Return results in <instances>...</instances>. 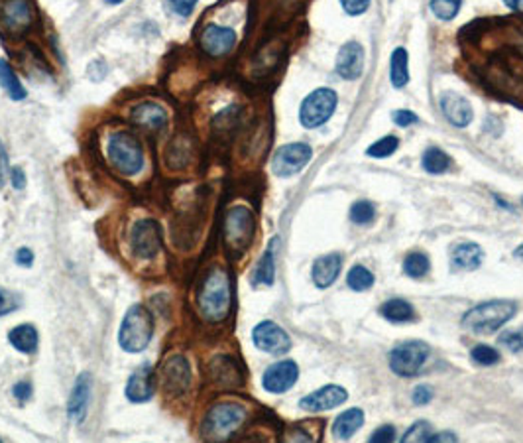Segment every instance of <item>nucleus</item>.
I'll return each mask as SVG.
<instances>
[{"instance_id":"f257e3e1","label":"nucleus","mask_w":523,"mask_h":443,"mask_svg":"<svg viewBox=\"0 0 523 443\" xmlns=\"http://www.w3.org/2000/svg\"><path fill=\"white\" fill-rule=\"evenodd\" d=\"M458 40L478 81L496 97L523 107V20L472 22Z\"/></svg>"},{"instance_id":"f03ea898","label":"nucleus","mask_w":523,"mask_h":443,"mask_svg":"<svg viewBox=\"0 0 523 443\" xmlns=\"http://www.w3.org/2000/svg\"><path fill=\"white\" fill-rule=\"evenodd\" d=\"M197 303L201 315L207 321H223L228 315L233 293H230V276L223 266H213L207 272L205 280L199 288Z\"/></svg>"},{"instance_id":"7ed1b4c3","label":"nucleus","mask_w":523,"mask_h":443,"mask_svg":"<svg viewBox=\"0 0 523 443\" xmlns=\"http://www.w3.org/2000/svg\"><path fill=\"white\" fill-rule=\"evenodd\" d=\"M517 311V305L507 300H494V302H484L468 310L462 317V327L470 333L478 335H488L498 331L504 323L512 320Z\"/></svg>"},{"instance_id":"20e7f679","label":"nucleus","mask_w":523,"mask_h":443,"mask_svg":"<svg viewBox=\"0 0 523 443\" xmlns=\"http://www.w3.org/2000/svg\"><path fill=\"white\" fill-rule=\"evenodd\" d=\"M106 158L122 176H136L144 170V150L136 136L126 131L112 133L106 140Z\"/></svg>"},{"instance_id":"39448f33","label":"nucleus","mask_w":523,"mask_h":443,"mask_svg":"<svg viewBox=\"0 0 523 443\" xmlns=\"http://www.w3.org/2000/svg\"><path fill=\"white\" fill-rule=\"evenodd\" d=\"M154 337L152 313L142 305H132L122 320L118 343L126 353H140L149 345Z\"/></svg>"},{"instance_id":"423d86ee","label":"nucleus","mask_w":523,"mask_h":443,"mask_svg":"<svg viewBox=\"0 0 523 443\" xmlns=\"http://www.w3.org/2000/svg\"><path fill=\"white\" fill-rule=\"evenodd\" d=\"M246 408L234 402L213 406L203 422V435L207 439H226L244 424Z\"/></svg>"},{"instance_id":"0eeeda50","label":"nucleus","mask_w":523,"mask_h":443,"mask_svg":"<svg viewBox=\"0 0 523 443\" xmlns=\"http://www.w3.org/2000/svg\"><path fill=\"white\" fill-rule=\"evenodd\" d=\"M254 236V215L252 211L244 205L228 209L224 217V243L226 246L236 253L242 255L244 250L250 246Z\"/></svg>"},{"instance_id":"6e6552de","label":"nucleus","mask_w":523,"mask_h":443,"mask_svg":"<svg viewBox=\"0 0 523 443\" xmlns=\"http://www.w3.org/2000/svg\"><path fill=\"white\" fill-rule=\"evenodd\" d=\"M427 357H429V345L425 341H403L390 353V368L398 377H415L423 368Z\"/></svg>"},{"instance_id":"1a4fd4ad","label":"nucleus","mask_w":523,"mask_h":443,"mask_svg":"<svg viewBox=\"0 0 523 443\" xmlns=\"http://www.w3.org/2000/svg\"><path fill=\"white\" fill-rule=\"evenodd\" d=\"M338 103V97L333 89H315L313 93L305 97V101L301 103V111H299V121L305 128H319L327 123L333 116Z\"/></svg>"},{"instance_id":"9d476101","label":"nucleus","mask_w":523,"mask_h":443,"mask_svg":"<svg viewBox=\"0 0 523 443\" xmlns=\"http://www.w3.org/2000/svg\"><path fill=\"white\" fill-rule=\"evenodd\" d=\"M313 158V150L305 142L285 144L271 158V171L280 178H290L301 171Z\"/></svg>"},{"instance_id":"9b49d317","label":"nucleus","mask_w":523,"mask_h":443,"mask_svg":"<svg viewBox=\"0 0 523 443\" xmlns=\"http://www.w3.org/2000/svg\"><path fill=\"white\" fill-rule=\"evenodd\" d=\"M130 248L142 260H149L158 255L161 248V231L158 223L152 219H142L132 226Z\"/></svg>"},{"instance_id":"f8f14e48","label":"nucleus","mask_w":523,"mask_h":443,"mask_svg":"<svg viewBox=\"0 0 523 443\" xmlns=\"http://www.w3.org/2000/svg\"><path fill=\"white\" fill-rule=\"evenodd\" d=\"M34 22L30 0H0V24L10 34H22Z\"/></svg>"},{"instance_id":"ddd939ff","label":"nucleus","mask_w":523,"mask_h":443,"mask_svg":"<svg viewBox=\"0 0 523 443\" xmlns=\"http://www.w3.org/2000/svg\"><path fill=\"white\" fill-rule=\"evenodd\" d=\"M254 345L270 355H283L291 349V339L273 321H262L252 331Z\"/></svg>"},{"instance_id":"4468645a","label":"nucleus","mask_w":523,"mask_h":443,"mask_svg":"<svg viewBox=\"0 0 523 443\" xmlns=\"http://www.w3.org/2000/svg\"><path fill=\"white\" fill-rule=\"evenodd\" d=\"M299 378V367L295 360H280L266 368L262 377V387L271 394H283L288 392Z\"/></svg>"},{"instance_id":"2eb2a0df","label":"nucleus","mask_w":523,"mask_h":443,"mask_svg":"<svg viewBox=\"0 0 523 443\" xmlns=\"http://www.w3.org/2000/svg\"><path fill=\"white\" fill-rule=\"evenodd\" d=\"M199 44L207 56H226L236 44V32L233 28H226V26H219V24H207L201 32Z\"/></svg>"},{"instance_id":"dca6fc26","label":"nucleus","mask_w":523,"mask_h":443,"mask_svg":"<svg viewBox=\"0 0 523 443\" xmlns=\"http://www.w3.org/2000/svg\"><path fill=\"white\" fill-rule=\"evenodd\" d=\"M346 390L338 384H327V387L319 388L315 392H311L305 398L299 400V408L305 410V412H328L336 406L345 404Z\"/></svg>"},{"instance_id":"f3484780","label":"nucleus","mask_w":523,"mask_h":443,"mask_svg":"<svg viewBox=\"0 0 523 443\" xmlns=\"http://www.w3.org/2000/svg\"><path fill=\"white\" fill-rule=\"evenodd\" d=\"M161 378H164V388L169 396H179L183 394L189 382H191V370H189V363L183 357H171L161 368Z\"/></svg>"},{"instance_id":"a211bd4d","label":"nucleus","mask_w":523,"mask_h":443,"mask_svg":"<svg viewBox=\"0 0 523 443\" xmlns=\"http://www.w3.org/2000/svg\"><path fill=\"white\" fill-rule=\"evenodd\" d=\"M364 47L360 46L358 42H348L340 47L338 56H336V73L343 77V79H358L362 75V69H364Z\"/></svg>"},{"instance_id":"6ab92c4d","label":"nucleus","mask_w":523,"mask_h":443,"mask_svg":"<svg viewBox=\"0 0 523 443\" xmlns=\"http://www.w3.org/2000/svg\"><path fill=\"white\" fill-rule=\"evenodd\" d=\"M91 392H93V378H91V375L89 372L79 375L77 380H75L71 398H69V406H67V414L77 424H81L85 415H87L89 402H91Z\"/></svg>"},{"instance_id":"aec40b11","label":"nucleus","mask_w":523,"mask_h":443,"mask_svg":"<svg viewBox=\"0 0 523 443\" xmlns=\"http://www.w3.org/2000/svg\"><path fill=\"white\" fill-rule=\"evenodd\" d=\"M168 121V111L158 103L146 101V103L136 104L132 109V123L138 124V126H142L144 131H149V133H158L161 128H166Z\"/></svg>"},{"instance_id":"412c9836","label":"nucleus","mask_w":523,"mask_h":443,"mask_svg":"<svg viewBox=\"0 0 523 443\" xmlns=\"http://www.w3.org/2000/svg\"><path fill=\"white\" fill-rule=\"evenodd\" d=\"M441 111L447 116L448 123L457 128H464L474 119L472 104L457 93H445L441 97Z\"/></svg>"},{"instance_id":"4be33fe9","label":"nucleus","mask_w":523,"mask_h":443,"mask_svg":"<svg viewBox=\"0 0 523 443\" xmlns=\"http://www.w3.org/2000/svg\"><path fill=\"white\" fill-rule=\"evenodd\" d=\"M124 394L130 402H136V404L148 402L149 398L154 396V372H152L149 365H144L132 372Z\"/></svg>"},{"instance_id":"5701e85b","label":"nucleus","mask_w":523,"mask_h":443,"mask_svg":"<svg viewBox=\"0 0 523 443\" xmlns=\"http://www.w3.org/2000/svg\"><path fill=\"white\" fill-rule=\"evenodd\" d=\"M340 268H343V256L340 255L331 253V255L321 256L313 265V272H311L313 282L317 288L325 290L336 282V278L340 276Z\"/></svg>"},{"instance_id":"b1692460","label":"nucleus","mask_w":523,"mask_h":443,"mask_svg":"<svg viewBox=\"0 0 523 443\" xmlns=\"http://www.w3.org/2000/svg\"><path fill=\"white\" fill-rule=\"evenodd\" d=\"M484 260V250L476 243H462L453 250L450 265L457 270H476Z\"/></svg>"},{"instance_id":"393cba45","label":"nucleus","mask_w":523,"mask_h":443,"mask_svg":"<svg viewBox=\"0 0 523 443\" xmlns=\"http://www.w3.org/2000/svg\"><path fill=\"white\" fill-rule=\"evenodd\" d=\"M364 424V412L360 408H350L338 415L333 425V435L336 439H350Z\"/></svg>"},{"instance_id":"a878e982","label":"nucleus","mask_w":523,"mask_h":443,"mask_svg":"<svg viewBox=\"0 0 523 443\" xmlns=\"http://www.w3.org/2000/svg\"><path fill=\"white\" fill-rule=\"evenodd\" d=\"M8 341H10V345H12L16 351L24 353V355H32V353H36L39 337H37V331L34 325H30V323H22V325H18V327L10 329Z\"/></svg>"},{"instance_id":"bb28decb","label":"nucleus","mask_w":523,"mask_h":443,"mask_svg":"<svg viewBox=\"0 0 523 443\" xmlns=\"http://www.w3.org/2000/svg\"><path fill=\"white\" fill-rule=\"evenodd\" d=\"M383 320L392 321V323H407L415 317V310L410 302H405L402 298H392L380 308Z\"/></svg>"},{"instance_id":"cd10ccee","label":"nucleus","mask_w":523,"mask_h":443,"mask_svg":"<svg viewBox=\"0 0 523 443\" xmlns=\"http://www.w3.org/2000/svg\"><path fill=\"white\" fill-rule=\"evenodd\" d=\"M410 57L403 47H395L392 54V66H390V77H392V85L395 89H403L410 83Z\"/></svg>"},{"instance_id":"c85d7f7f","label":"nucleus","mask_w":523,"mask_h":443,"mask_svg":"<svg viewBox=\"0 0 523 443\" xmlns=\"http://www.w3.org/2000/svg\"><path fill=\"white\" fill-rule=\"evenodd\" d=\"M0 87L8 93L12 101H22L26 99V89L20 83L18 75L14 73V69L10 67L6 59L0 57Z\"/></svg>"},{"instance_id":"c756f323","label":"nucleus","mask_w":523,"mask_h":443,"mask_svg":"<svg viewBox=\"0 0 523 443\" xmlns=\"http://www.w3.org/2000/svg\"><path fill=\"white\" fill-rule=\"evenodd\" d=\"M421 164H423V170L425 171H429L433 176H439V174L448 170L450 158H448V154H445L441 148H435V146H433L429 150H425Z\"/></svg>"},{"instance_id":"7c9ffc66","label":"nucleus","mask_w":523,"mask_h":443,"mask_svg":"<svg viewBox=\"0 0 523 443\" xmlns=\"http://www.w3.org/2000/svg\"><path fill=\"white\" fill-rule=\"evenodd\" d=\"M346 284L355 292H366L374 286V274L366 266L356 265L350 268V272L346 276Z\"/></svg>"},{"instance_id":"2f4dec72","label":"nucleus","mask_w":523,"mask_h":443,"mask_svg":"<svg viewBox=\"0 0 523 443\" xmlns=\"http://www.w3.org/2000/svg\"><path fill=\"white\" fill-rule=\"evenodd\" d=\"M276 278V265H273V248H268L260 262L256 266V274H254V284H262V286H271Z\"/></svg>"},{"instance_id":"473e14b6","label":"nucleus","mask_w":523,"mask_h":443,"mask_svg":"<svg viewBox=\"0 0 523 443\" xmlns=\"http://www.w3.org/2000/svg\"><path fill=\"white\" fill-rule=\"evenodd\" d=\"M429 268L431 260L425 253H411L403 260V272L407 274L410 278H423L425 274L429 272Z\"/></svg>"},{"instance_id":"72a5a7b5","label":"nucleus","mask_w":523,"mask_h":443,"mask_svg":"<svg viewBox=\"0 0 523 443\" xmlns=\"http://www.w3.org/2000/svg\"><path fill=\"white\" fill-rule=\"evenodd\" d=\"M462 6V0H431V10L439 20H453Z\"/></svg>"},{"instance_id":"f704fd0d","label":"nucleus","mask_w":523,"mask_h":443,"mask_svg":"<svg viewBox=\"0 0 523 443\" xmlns=\"http://www.w3.org/2000/svg\"><path fill=\"white\" fill-rule=\"evenodd\" d=\"M376 217V207L370 201H356L355 205L350 207V221L355 225H366Z\"/></svg>"},{"instance_id":"c9c22d12","label":"nucleus","mask_w":523,"mask_h":443,"mask_svg":"<svg viewBox=\"0 0 523 443\" xmlns=\"http://www.w3.org/2000/svg\"><path fill=\"white\" fill-rule=\"evenodd\" d=\"M470 358H472L476 365H480V367H490V365H496V363L500 360V353H498L494 347L480 343V345H476L474 349L470 351Z\"/></svg>"},{"instance_id":"e433bc0d","label":"nucleus","mask_w":523,"mask_h":443,"mask_svg":"<svg viewBox=\"0 0 523 443\" xmlns=\"http://www.w3.org/2000/svg\"><path fill=\"white\" fill-rule=\"evenodd\" d=\"M398 146H400V140L395 136H386L382 140L374 142L372 146L366 150V154L372 156V158H388V156H392L393 152L398 150Z\"/></svg>"},{"instance_id":"4c0bfd02","label":"nucleus","mask_w":523,"mask_h":443,"mask_svg":"<svg viewBox=\"0 0 523 443\" xmlns=\"http://www.w3.org/2000/svg\"><path fill=\"white\" fill-rule=\"evenodd\" d=\"M431 437V424L425 422V420H419L415 424L411 425L410 430L403 434L402 442L410 443V442H429Z\"/></svg>"},{"instance_id":"58836bf2","label":"nucleus","mask_w":523,"mask_h":443,"mask_svg":"<svg viewBox=\"0 0 523 443\" xmlns=\"http://www.w3.org/2000/svg\"><path fill=\"white\" fill-rule=\"evenodd\" d=\"M498 343H500L502 347H505L507 351H512V353H519V351H523V327L502 333Z\"/></svg>"},{"instance_id":"ea45409f","label":"nucleus","mask_w":523,"mask_h":443,"mask_svg":"<svg viewBox=\"0 0 523 443\" xmlns=\"http://www.w3.org/2000/svg\"><path fill=\"white\" fill-rule=\"evenodd\" d=\"M199 0H168V8L181 18H187L195 10Z\"/></svg>"},{"instance_id":"a19ab883","label":"nucleus","mask_w":523,"mask_h":443,"mask_svg":"<svg viewBox=\"0 0 523 443\" xmlns=\"http://www.w3.org/2000/svg\"><path fill=\"white\" fill-rule=\"evenodd\" d=\"M14 310H18V302H16L14 293L0 288V317L6 315V313H12Z\"/></svg>"},{"instance_id":"79ce46f5","label":"nucleus","mask_w":523,"mask_h":443,"mask_svg":"<svg viewBox=\"0 0 523 443\" xmlns=\"http://www.w3.org/2000/svg\"><path fill=\"white\" fill-rule=\"evenodd\" d=\"M340 4H343V8H345L346 14L358 16V14H362V12L368 10L370 0H340Z\"/></svg>"},{"instance_id":"37998d69","label":"nucleus","mask_w":523,"mask_h":443,"mask_svg":"<svg viewBox=\"0 0 523 443\" xmlns=\"http://www.w3.org/2000/svg\"><path fill=\"white\" fill-rule=\"evenodd\" d=\"M395 439V427L393 425H382V427H378L372 435H370V442L372 443H388L393 442Z\"/></svg>"},{"instance_id":"c03bdc74","label":"nucleus","mask_w":523,"mask_h":443,"mask_svg":"<svg viewBox=\"0 0 523 443\" xmlns=\"http://www.w3.org/2000/svg\"><path fill=\"white\" fill-rule=\"evenodd\" d=\"M392 119H393V123L398 124V126H411V124H415L419 119H417V114H413L411 111H407V109H400V111H395V113L392 114Z\"/></svg>"},{"instance_id":"a18cd8bd","label":"nucleus","mask_w":523,"mask_h":443,"mask_svg":"<svg viewBox=\"0 0 523 443\" xmlns=\"http://www.w3.org/2000/svg\"><path fill=\"white\" fill-rule=\"evenodd\" d=\"M413 404L417 406H425L429 404L431 398H433V390H431L427 384H419V387L413 390Z\"/></svg>"},{"instance_id":"49530a36","label":"nucleus","mask_w":523,"mask_h":443,"mask_svg":"<svg viewBox=\"0 0 523 443\" xmlns=\"http://www.w3.org/2000/svg\"><path fill=\"white\" fill-rule=\"evenodd\" d=\"M12 392H14V396L18 398L20 402H26L32 396V384L30 382H18V384H14Z\"/></svg>"},{"instance_id":"de8ad7c7","label":"nucleus","mask_w":523,"mask_h":443,"mask_svg":"<svg viewBox=\"0 0 523 443\" xmlns=\"http://www.w3.org/2000/svg\"><path fill=\"white\" fill-rule=\"evenodd\" d=\"M10 181H12V188L14 189H24L26 188V174L22 168H14L10 171Z\"/></svg>"},{"instance_id":"09e8293b","label":"nucleus","mask_w":523,"mask_h":443,"mask_svg":"<svg viewBox=\"0 0 523 443\" xmlns=\"http://www.w3.org/2000/svg\"><path fill=\"white\" fill-rule=\"evenodd\" d=\"M6 176H8V154H6L2 142H0V188L4 186Z\"/></svg>"},{"instance_id":"8fccbe9b","label":"nucleus","mask_w":523,"mask_h":443,"mask_svg":"<svg viewBox=\"0 0 523 443\" xmlns=\"http://www.w3.org/2000/svg\"><path fill=\"white\" fill-rule=\"evenodd\" d=\"M34 262V253L30 248H20L16 253V265L20 266H30Z\"/></svg>"},{"instance_id":"3c124183","label":"nucleus","mask_w":523,"mask_h":443,"mask_svg":"<svg viewBox=\"0 0 523 443\" xmlns=\"http://www.w3.org/2000/svg\"><path fill=\"white\" fill-rule=\"evenodd\" d=\"M89 73H91V77H93L94 81H101V79L106 75V66H104L103 61H94V63H91V67H89Z\"/></svg>"},{"instance_id":"603ef678","label":"nucleus","mask_w":523,"mask_h":443,"mask_svg":"<svg viewBox=\"0 0 523 443\" xmlns=\"http://www.w3.org/2000/svg\"><path fill=\"white\" fill-rule=\"evenodd\" d=\"M429 442H457V435L450 432H441L437 435H431Z\"/></svg>"},{"instance_id":"864d4df0","label":"nucleus","mask_w":523,"mask_h":443,"mask_svg":"<svg viewBox=\"0 0 523 443\" xmlns=\"http://www.w3.org/2000/svg\"><path fill=\"white\" fill-rule=\"evenodd\" d=\"M504 2L507 8L514 10L519 16H523V0H504Z\"/></svg>"},{"instance_id":"5fc2aeb1","label":"nucleus","mask_w":523,"mask_h":443,"mask_svg":"<svg viewBox=\"0 0 523 443\" xmlns=\"http://www.w3.org/2000/svg\"><path fill=\"white\" fill-rule=\"evenodd\" d=\"M515 256H517V258H523V245H519L515 248Z\"/></svg>"},{"instance_id":"6e6d98bb","label":"nucleus","mask_w":523,"mask_h":443,"mask_svg":"<svg viewBox=\"0 0 523 443\" xmlns=\"http://www.w3.org/2000/svg\"><path fill=\"white\" fill-rule=\"evenodd\" d=\"M109 4H121V2H124V0H106Z\"/></svg>"}]
</instances>
